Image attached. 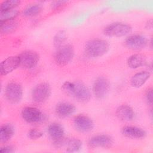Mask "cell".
Instances as JSON below:
<instances>
[{"mask_svg": "<svg viewBox=\"0 0 153 153\" xmlns=\"http://www.w3.org/2000/svg\"><path fill=\"white\" fill-rule=\"evenodd\" d=\"M67 36L65 30H62L58 31L53 38V44L57 48L64 45V42L66 40Z\"/></svg>", "mask_w": 153, "mask_h": 153, "instance_id": "25", "label": "cell"}, {"mask_svg": "<svg viewBox=\"0 0 153 153\" xmlns=\"http://www.w3.org/2000/svg\"><path fill=\"white\" fill-rule=\"evenodd\" d=\"M14 128L10 124L2 125L0 128V142L6 143L10 140L14 134Z\"/></svg>", "mask_w": 153, "mask_h": 153, "instance_id": "20", "label": "cell"}, {"mask_svg": "<svg viewBox=\"0 0 153 153\" xmlns=\"http://www.w3.org/2000/svg\"><path fill=\"white\" fill-rule=\"evenodd\" d=\"M85 52L91 57H99L105 55L109 50L108 42L102 39H93L85 45Z\"/></svg>", "mask_w": 153, "mask_h": 153, "instance_id": "2", "label": "cell"}, {"mask_svg": "<svg viewBox=\"0 0 153 153\" xmlns=\"http://www.w3.org/2000/svg\"><path fill=\"white\" fill-rule=\"evenodd\" d=\"M110 88V84L108 79L104 76H99L94 81L92 92L95 97L98 99L105 98L108 94Z\"/></svg>", "mask_w": 153, "mask_h": 153, "instance_id": "7", "label": "cell"}, {"mask_svg": "<svg viewBox=\"0 0 153 153\" xmlns=\"http://www.w3.org/2000/svg\"><path fill=\"white\" fill-rule=\"evenodd\" d=\"M20 3V1L17 0H7L4 1L1 4L0 12L5 11L7 10L14 9Z\"/></svg>", "mask_w": 153, "mask_h": 153, "instance_id": "26", "label": "cell"}, {"mask_svg": "<svg viewBox=\"0 0 153 153\" xmlns=\"http://www.w3.org/2000/svg\"><path fill=\"white\" fill-rule=\"evenodd\" d=\"M113 143V139L110 136L107 134H97L91 137L89 139L88 145L92 148H108L112 145Z\"/></svg>", "mask_w": 153, "mask_h": 153, "instance_id": "13", "label": "cell"}, {"mask_svg": "<svg viewBox=\"0 0 153 153\" xmlns=\"http://www.w3.org/2000/svg\"><path fill=\"white\" fill-rule=\"evenodd\" d=\"M131 26L123 22H114L106 26L104 30V34L109 37H123L131 32Z\"/></svg>", "mask_w": 153, "mask_h": 153, "instance_id": "3", "label": "cell"}, {"mask_svg": "<svg viewBox=\"0 0 153 153\" xmlns=\"http://www.w3.org/2000/svg\"><path fill=\"white\" fill-rule=\"evenodd\" d=\"M42 7L39 4H33L27 6L23 11V14L26 17H33L41 13Z\"/></svg>", "mask_w": 153, "mask_h": 153, "instance_id": "22", "label": "cell"}, {"mask_svg": "<svg viewBox=\"0 0 153 153\" xmlns=\"http://www.w3.org/2000/svg\"><path fill=\"white\" fill-rule=\"evenodd\" d=\"M152 27V20H148L146 24V27L147 29H150Z\"/></svg>", "mask_w": 153, "mask_h": 153, "instance_id": "31", "label": "cell"}, {"mask_svg": "<svg viewBox=\"0 0 153 153\" xmlns=\"http://www.w3.org/2000/svg\"><path fill=\"white\" fill-rule=\"evenodd\" d=\"M63 90L74 97L78 102L87 103L91 98V92L88 88L81 81H66L62 85Z\"/></svg>", "mask_w": 153, "mask_h": 153, "instance_id": "1", "label": "cell"}, {"mask_svg": "<svg viewBox=\"0 0 153 153\" xmlns=\"http://www.w3.org/2000/svg\"><path fill=\"white\" fill-rule=\"evenodd\" d=\"M1 23V32L2 34H10L15 31L18 26V23L13 20L7 21Z\"/></svg>", "mask_w": 153, "mask_h": 153, "instance_id": "21", "label": "cell"}, {"mask_svg": "<svg viewBox=\"0 0 153 153\" xmlns=\"http://www.w3.org/2000/svg\"><path fill=\"white\" fill-rule=\"evenodd\" d=\"M51 93L50 85L46 82H40L36 84L32 90L31 97L33 102L42 103L46 101Z\"/></svg>", "mask_w": 153, "mask_h": 153, "instance_id": "6", "label": "cell"}, {"mask_svg": "<svg viewBox=\"0 0 153 153\" xmlns=\"http://www.w3.org/2000/svg\"><path fill=\"white\" fill-rule=\"evenodd\" d=\"M76 111L75 106L69 102H62L57 104L55 112L57 115L60 118H66L71 116Z\"/></svg>", "mask_w": 153, "mask_h": 153, "instance_id": "16", "label": "cell"}, {"mask_svg": "<svg viewBox=\"0 0 153 153\" xmlns=\"http://www.w3.org/2000/svg\"><path fill=\"white\" fill-rule=\"evenodd\" d=\"M116 115L120 120L130 121L134 118V112L131 106L127 105H122L117 108Z\"/></svg>", "mask_w": 153, "mask_h": 153, "instance_id": "18", "label": "cell"}, {"mask_svg": "<svg viewBox=\"0 0 153 153\" xmlns=\"http://www.w3.org/2000/svg\"><path fill=\"white\" fill-rule=\"evenodd\" d=\"M146 57L140 54H134L130 56L127 60L128 66L131 69H137L146 64Z\"/></svg>", "mask_w": 153, "mask_h": 153, "instance_id": "19", "label": "cell"}, {"mask_svg": "<svg viewBox=\"0 0 153 153\" xmlns=\"http://www.w3.org/2000/svg\"><path fill=\"white\" fill-rule=\"evenodd\" d=\"M5 97L7 100L11 104H17L23 98V88L18 82L13 81L8 82L5 88Z\"/></svg>", "mask_w": 153, "mask_h": 153, "instance_id": "5", "label": "cell"}, {"mask_svg": "<svg viewBox=\"0 0 153 153\" xmlns=\"http://www.w3.org/2000/svg\"><path fill=\"white\" fill-rule=\"evenodd\" d=\"M121 132L125 136L131 139H140L145 138L146 136V132L144 129L133 126H127L124 127L122 128Z\"/></svg>", "mask_w": 153, "mask_h": 153, "instance_id": "15", "label": "cell"}, {"mask_svg": "<svg viewBox=\"0 0 153 153\" xmlns=\"http://www.w3.org/2000/svg\"><path fill=\"white\" fill-rule=\"evenodd\" d=\"M124 44L129 49L139 50H142L147 46L148 39L143 35L134 34L127 36L124 41Z\"/></svg>", "mask_w": 153, "mask_h": 153, "instance_id": "10", "label": "cell"}, {"mask_svg": "<svg viewBox=\"0 0 153 153\" xmlns=\"http://www.w3.org/2000/svg\"><path fill=\"white\" fill-rule=\"evenodd\" d=\"M20 66L19 56H12L7 57L0 65L1 75H7Z\"/></svg>", "mask_w": 153, "mask_h": 153, "instance_id": "14", "label": "cell"}, {"mask_svg": "<svg viewBox=\"0 0 153 153\" xmlns=\"http://www.w3.org/2000/svg\"><path fill=\"white\" fill-rule=\"evenodd\" d=\"M14 151V148L11 145L4 146L0 148V152L1 153H12Z\"/></svg>", "mask_w": 153, "mask_h": 153, "instance_id": "29", "label": "cell"}, {"mask_svg": "<svg viewBox=\"0 0 153 153\" xmlns=\"http://www.w3.org/2000/svg\"><path fill=\"white\" fill-rule=\"evenodd\" d=\"M66 2H67V1H56L52 2L51 6L52 8L56 9V8L60 7L61 6H62Z\"/></svg>", "mask_w": 153, "mask_h": 153, "instance_id": "30", "label": "cell"}, {"mask_svg": "<svg viewBox=\"0 0 153 153\" xmlns=\"http://www.w3.org/2000/svg\"><path fill=\"white\" fill-rule=\"evenodd\" d=\"M21 115L24 121L30 124L42 121L45 117V115L40 109L32 106H26L23 108Z\"/></svg>", "mask_w": 153, "mask_h": 153, "instance_id": "9", "label": "cell"}, {"mask_svg": "<svg viewBox=\"0 0 153 153\" xmlns=\"http://www.w3.org/2000/svg\"><path fill=\"white\" fill-rule=\"evenodd\" d=\"M47 131L50 138L56 146L62 145L64 140L65 130L60 124L54 123L50 124L48 127Z\"/></svg>", "mask_w": 153, "mask_h": 153, "instance_id": "11", "label": "cell"}, {"mask_svg": "<svg viewBox=\"0 0 153 153\" xmlns=\"http://www.w3.org/2000/svg\"><path fill=\"white\" fill-rule=\"evenodd\" d=\"M74 124L75 128L82 133L91 131L94 128L93 120L87 115L79 114L74 119Z\"/></svg>", "mask_w": 153, "mask_h": 153, "instance_id": "12", "label": "cell"}, {"mask_svg": "<svg viewBox=\"0 0 153 153\" xmlns=\"http://www.w3.org/2000/svg\"><path fill=\"white\" fill-rule=\"evenodd\" d=\"M18 14L19 11L15 8L0 12V23L13 20L18 16Z\"/></svg>", "mask_w": 153, "mask_h": 153, "instance_id": "24", "label": "cell"}, {"mask_svg": "<svg viewBox=\"0 0 153 153\" xmlns=\"http://www.w3.org/2000/svg\"><path fill=\"white\" fill-rule=\"evenodd\" d=\"M19 56L20 66L24 69H32L35 68L39 61V55L36 51L26 50Z\"/></svg>", "mask_w": 153, "mask_h": 153, "instance_id": "8", "label": "cell"}, {"mask_svg": "<svg viewBox=\"0 0 153 153\" xmlns=\"http://www.w3.org/2000/svg\"><path fill=\"white\" fill-rule=\"evenodd\" d=\"M66 151L69 152L79 151L82 147V142L77 138H71L68 140L66 143Z\"/></svg>", "mask_w": 153, "mask_h": 153, "instance_id": "23", "label": "cell"}, {"mask_svg": "<svg viewBox=\"0 0 153 153\" xmlns=\"http://www.w3.org/2000/svg\"><path fill=\"white\" fill-rule=\"evenodd\" d=\"M75 50L71 44H64L58 48L54 54V61L60 66L67 65L73 59Z\"/></svg>", "mask_w": 153, "mask_h": 153, "instance_id": "4", "label": "cell"}, {"mask_svg": "<svg viewBox=\"0 0 153 153\" xmlns=\"http://www.w3.org/2000/svg\"><path fill=\"white\" fill-rule=\"evenodd\" d=\"M28 137L31 139H38L43 136V133L39 130L32 128L28 131Z\"/></svg>", "mask_w": 153, "mask_h": 153, "instance_id": "27", "label": "cell"}, {"mask_svg": "<svg viewBox=\"0 0 153 153\" xmlns=\"http://www.w3.org/2000/svg\"><path fill=\"white\" fill-rule=\"evenodd\" d=\"M151 73L148 71H142L134 74L130 79V84L134 88H140L150 78Z\"/></svg>", "mask_w": 153, "mask_h": 153, "instance_id": "17", "label": "cell"}, {"mask_svg": "<svg viewBox=\"0 0 153 153\" xmlns=\"http://www.w3.org/2000/svg\"><path fill=\"white\" fill-rule=\"evenodd\" d=\"M152 96H153V93H152V88H148L145 93V100L147 103L151 106L152 104Z\"/></svg>", "mask_w": 153, "mask_h": 153, "instance_id": "28", "label": "cell"}]
</instances>
